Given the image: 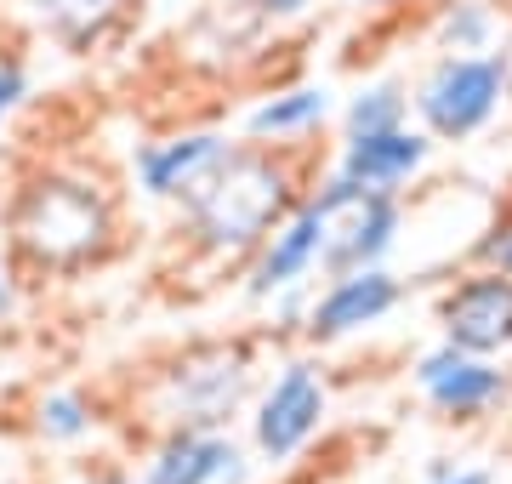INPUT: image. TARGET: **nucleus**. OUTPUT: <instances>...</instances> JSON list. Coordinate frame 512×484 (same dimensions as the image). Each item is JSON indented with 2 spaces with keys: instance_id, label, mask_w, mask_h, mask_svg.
Here are the masks:
<instances>
[{
  "instance_id": "nucleus-8",
  "label": "nucleus",
  "mask_w": 512,
  "mask_h": 484,
  "mask_svg": "<svg viewBox=\"0 0 512 484\" xmlns=\"http://www.w3.org/2000/svg\"><path fill=\"white\" fill-rule=\"evenodd\" d=\"M439 336L467 354H507L512 348V274L473 262L439 297Z\"/></svg>"
},
{
  "instance_id": "nucleus-7",
  "label": "nucleus",
  "mask_w": 512,
  "mask_h": 484,
  "mask_svg": "<svg viewBox=\"0 0 512 484\" xmlns=\"http://www.w3.org/2000/svg\"><path fill=\"white\" fill-rule=\"evenodd\" d=\"M325 228H330V205L319 200V188H308L291 205V217L251 251V274H245V297L251 302H274L296 285L319 280V251H325Z\"/></svg>"
},
{
  "instance_id": "nucleus-23",
  "label": "nucleus",
  "mask_w": 512,
  "mask_h": 484,
  "mask_svg": "<svg viewBox=\"0 0 512 484\" xmlns=\"http://www.w3.org/2000/svg\"><path fill=\"white\" fill-rule=\"evenodd\" d=\"M353 6H365V12H387V6H404V0H353Z\"/></svg>"
},
{
  "instance_id": "nucleus-19",
  "label": "nucleus",
  "mask_w": 512,
  "mask_h": 484,
  "mask_svg": "<svg viewBox=\"0 0 512 484\" xmlns=\"http://www.w3.org/2000/svg\"><path fill=\"white\" fill-rule=\"evenodd\" d=\"M23 97H29V69H23V57L0 52V131L12 126V114L23 109Z\"/></svg>"
},
{
  "instance_id": "nucleus-5",
  "label": "nucleus",
  "mask_w": 512,
  "mask_h": 484,
  "mask_svg": "<svg viewBox=\"0 0 512 484\" xmlns=\"http://www.w3.org/2000/svg\"><path fill=\"white\" fill-rule=\"evenodd\" d=\"M330 416V382L313 359H285L251 405V445L262 462H296Z\"/></svg>"
},
{
  "instance_id": "nucleus-15",
  "label": "nucleus",
  "mask_w": 512,
  "mask_h": 484,
  "mask_svg": "<svg viewBox=\"0 0 512 484\" xmlns=\"http://www.w3.org/2000/svg\"><path fill=\"white\" fill-rule=\"evenodd\" d=\"M433 40L444 52H495L501 40V6L495 0H444Z\"/></svg>"
},
{
  "instance_id": "nucleus-3",
  "label": "nucleus",
  "mask_w": 512,
  "mask_h": 484,
  "mask_svg": "<svg viewBox=\"0 0 512 484\" xmlns=\"http://www.w3.org/2000/svg\"><path fill=\"white\" fill-rule=\"evenodd\" d=\"M512 97L507 52H439L410 86V114L433 143H467L501 120Z\"/></svg>"
},
{
  "instance_id": "nucleus-17",
  "label": "nucleus",
  "mask_w": 512,
  "mask_h": 484,
  "mask_svg": "<svg viewBox=\"0 0 512 484\" xmlns=\"http://www.w3.org/2000/svg\"><path fill=\"white\" fill-rule=\"evenodd\" d=\"M35 428H40V439H46V445H80V439H92L97 410H92V399H86V393L57 388V393H46V399L35 405Z\"/></svg>"
},
{
  "instance_id": "nucleus-16",
  "label": "nucleus",
  "mask_w": 512,
  "mask_h": 484,
  "mask_svg": "<svg viewBox=\"0 0 512 484\" xmlns=\"http://www.w3.org/2000/svg\"><path fill=\"white\" fill-rule=\"evenodd\" d=\"M410 120V86L404 80H365L342 109V131H387Z\"/></svg>"
},
{
  "instance_id": "nucleus-1",
  "label": "nucleus",
  "mask_w": 512,
  "mask_h": 484,
  "mask_svg": "<svg viewBox=\"0 0 512 484\" xmlns=\"http://www.w3.org/2000/svg\"><path fill=\"white\" fill-rule=\"evenodd\" d=\"M296 200L302 177L285 160V143H228V154L183 194V217L200 251L245 262L291 217Z\"/></svg>"
},
{
  "instance_id": "nucleus-18",
  "label": "nucleus",
  "mask_w": 512,
  "mask_h": 484,
  "mask_svg": "<svg viewBox=\"0 0 512 484\" xmlns=\"http://www.w3.org/2000/svg\"><path fill=\"white\" fill-rule=\"evenodd\" d=\"M473 262H490V268L512 274V211H501V217L484 223V234L473 240Z\"/></svg>"
},
{
  "instance_id": "nucleus-10",
  "label": "nucleus",
  "mask_w": 512,
  "mask_h": 484,
  "mask_svg": "<svg viewBox=\"0 0 512 484\" xmlns=\"http://www.w3.org/2000/svg\"><path fill=\"white\" fill-rule=\"evenodd\" d=\"M433 137L421 126H387V131H353L342 137V154H336V171L353 177L359 188H376V194H404L421 171L433 166Z\"/></svg>"
},
{
  "instance_id": "nucleus-14",
  "label": "nucleus",
  "mask_w": 512,
  "mask_h": 484,
  "mask_svg": "<svg viewBox=\"0 0 512 484\" xmlns=\"http://www.w3.org/2000/svg\"><path fill=\"white\" fill-rule=\"evenodd\" d=\"M330 114H336V92L330 86H285V92L262 97L251 114H245V137L251 143H285L296 149L302 137L325 126Z\"/></svg>"
},
{
  "instance_id": "nucleus-9",
  "label": "nucleus",
  "mask_w": 512,
  "mask_h": 484,
  "mask_svg": "<svg viewBox=\"0 0 512 484\" xmlns=\"http://www.w3.org/2000/svg\"><path fill=\"white\" fill-rule=\"evenodd\" d=\"M399 302H404V280L387 268V262H376V268H353V274L325 280V291H313L308 297V308H302V336H308L313 348H325V342H348V336L382 325Z\"/></svg>"
},
{
  "instance_id": "nucleus-4",
  "label": "nucleus",
  "mask_w": 512,
  "mask_h": 484,
  "mask_svg": "<svg viewBox=\"0 0 512 484\" xmlns=\"http://www.w3.org/2000/svg\"><path fill=\"white\" fill-rule=\"evenodd\" d=\"M256 388V365L239 342L188 348L171 371H160V422L171 428H228Z\"/></svg>"
},
{
  "instance_id": "nucleus-2",
  "label": "nucleus",
  "mask_w": 512,
  "mask_h": 484,
  "mask_svg": "<svg viewBox=\"0 0 512 484\" xmlns=\"http://www.w3.org/2000/svg\"><path fill=\"white\" fill-rule=\"evenodd\" d=\"M6 234L29 268L74 274L114 245V205L92 177L40 171L6 205Z\"/></svg>"
},
{
  "instance_id": "nucleus-6",
  "label": "nucleus",
  "mask_w": 512,
  "mask_h": 484,
  "mask_svg": "<svg viewBox=\"0 0 512 484\" xmlns=\"http://www.w3.org/2000/svg\"><path fill=\"white\" fill-rule=\"evenodd\" d=\"M410 382L427 405L450 416V422H478V416H490L512 399V371L501 365L495 354H467L456 342H439V348H427L416 354L410 365Z\"/></svg>"
},
{
  "instance_id": "nucleus-13",
  "label": "nucleus",
  "mask_w": 512,
  "mask_h": 484,
  "mask_svg": "<svg viewBox=\"0 0 512 484\" xmlns=\"http://www.w3.org/2000/svg\"><path fill=\"white\" fill-rule=\"evenodd\" d=\"M18 6L29 12V23L46 40H57L74 57H86L126 35L143 0H18Z\"/></svg>"
},
{
  "instance_id": "nucleus-11",
  "label": "nucleus",
  "mask_w": 512,
  "mask_h": 484,
  "mask_svg": "<svg viewBox=\"0 0 512 484\" xmlns=\"http://www.w3.org/2000/svg\"><path fill=\"white\" fill-rule=\"evenodd\" d=\"M143 484H251V462L222 428H171L143 462Z\"/></svg>"
},
{
  "instance_id": "nucleus-12",
  "label": "nucleus",
  "mask_w": 512,
  "mask_h": 484,
  "mask_svg": "<svg viewBox=\"0 0 512 484\" xmlns=\"http://www.w3.org/2000/svg\"><path fill=\"white\" fill-rule=\"evenodd\" d=\"M228 154V131H171L131 154V183L143 200H183Z\"/></svg>"
},
{
  "instance_id": "nucleus-20",
  "label": "nucleus",
  "mask_w": 512,
  "mask_h": 484,
  "mask_svg": "<svg viewBox=\"0 0 512 484\" xmlns=\"http://www.w3.org/2000/svg\"><path fill=\"white\" fill-rule=\"evenodd\" d=\"M421 484H495V473H490V467H478V462L433 456V462H427V473H421Z\"/></svg>"
},
{
  "instance_id": "nucleus-22",
  "label": "nucleus",
  "mask_w": 512,
  "mask_h": 484,
  "mask_svg": "<svg viewBox=\"0 0 512 484\" xmlns=\"http://www.w3.org/2000/svg\"><path fill=\"white\" fill-rule=\"evenodd\" d=\"M12 314V274H6V268H0V319Z\"/></svg>"
},
{
  "instance_id": "nucleus-21",
  "label": "nucleus",
  "mask_w": 512,
  "mask_h": 484,
  "mask_svg": "<svg viewBox=\"0 0 512 484\" xmlns=\"http://www.w3.org/2000/svg\"><path fill=\"white\" fill-rule=\"evenodd\" d=\"M74 484H131L126 473H109V467H97V473H80Z\"/></svg>"
}]
</instances>
